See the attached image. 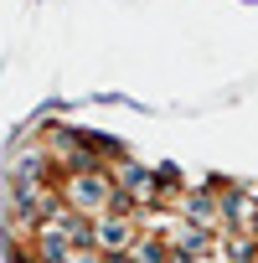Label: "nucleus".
I'll use <instances>...</instances> for the list:
<instances>
[{"instance_id":"f257e3e1","label":"nucleus","mask_w":258,"mask_h":263,"mask_svg":"<svg viewBox=\"0 0 258 263\" xmlns=\"http://www.w3.org/2000/svg\"><path fill=\"white\" fill-rule=\"evenodd\" d=\"M57 196H62V206H67L72 217H83V222H93V217H103V212L119 206L114 181H108V171H98V165L62 176V181H57Z\"/></svg>"},{"instance_id":"f03ea898","label":"nucleus","mask_w":258,"mask_h":263,"mask_svg":"<svg viewBox=\"0 0 258 263\" xmlns=\"http://www.w3.org/2000/svg\"><path fill=\"white\" fill-rule=\"evenodd\" d=\"M181 212L191 217V227H207V222H222V206H217V196H207V191L186 196V201H181Z\"/></svg>"},{"instance_id":"7ed1b4c3","label":"nucleus","mask_w":258,"mask_h":263,"mask_svg":"<svg viewBox=\"0 0 258 263\" xmlns=\"http://www.w3.org/2000/svg\"><path fill=\"white\" fill-rule=\"evenodd\" d=\"M124 258L129 263H171V248H165V237H135Z\"/></svg>"}]
</instances>
